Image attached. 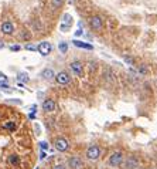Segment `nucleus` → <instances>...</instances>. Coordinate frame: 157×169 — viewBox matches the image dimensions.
Masks as SVG:
<instances>
[{"label":"nucleus","mask_w":157,"mask_h":169,"mask_svg":"<svg viewBox=\"0 0 157 169\" xmlns=\"http://www.w3.org/2000/svg\"><path fill=\"white\" fill-rule=\"evenodd\" d=\"M109 166H112V168H116V166H120L122 162H123V153L120 152V151H116L113 152L110 156H109Z\"/></svg>","instance_id":"obj_1"},{"label":"nucleus","mask_w":157,"mask_h":169,"mask_svg":"<svg viewBox=\"0 0 157 169\" xmlns=\"http://www.w3.org/2000/svg\"><path fill=\"white\" fill-rule=\"evenodd\" d=\"M85 155H87V158L89 159V161H96V159H99V156H101V149H99L98 145H91V147H88Z\"/></svg>","instance_id":"obj_2"},{"label":"nucleus","mask_w":157,"mask_h":169,"mask_svg":"<svg viewBox=\"0 0 157 169\" xmlns=\"http://www.w3.org/2000/svg\"><path fill=\"white\" fill-rule=\"evenodd\" d=\"M54 147L57 151H60V152H65L67 149H68V147H70V144H68V141L65 139V138H57L54 142Z\"/></svg>","instance_id":"obj_3"},{"label":"nucleus","mask_w":157,"mask_h":169,"mask_svg":"<svg viewBox=\"0 0 157 169\" xmlns=\"http://www.w3.org/2000/svg\"><path fill=\"white\" fill-rule=\"evenodd\" d=\"M55 81L61 84V85H65V84H68L71 81V77L67 71H61L58 74H55Z\"/></svg>","instance_id":"obj_4"},{"label":"nucleus","mask_w":157,"mask_h":169,"mask_svg":"<svg viewBox=\"0 0 157 169\" xmlns=\"http://www.w3.org/2000/svg\"><path fill=\"white\" fill-rule=\"evenodd\" d=\"M68 168L70 169H82L84 164H82V159L78 156H72L68 159Z\"/></svg>","instance_id":"obj_5"},{"label":"nucleus","mask_w":157,"mask_h":169,"mask_svg":"<svg viewBox=\"0 0 157 169\" xmlns=\"http://www.w3.org/2000/svg\"><path fill=\"white\" fill-rule=\"evenodd\" d=\"M51 49H53V47H51V44H50L48 41H41L37 47L38 53L41 55H48L50 53H51Z\"/></svg>","instance_id":"obj_6"},{"label":"nucleus","mask_w":157,"mask_h":169,"mask_svg":"<svg viewBox=\"0 0 157 169\" xmlns=\"http://www.w3.org/2000/svg\"><path fill=\"white\" fill-rule=\"evenodd\" d=\"M71 70H72V73L75 74V76L78 77H82V73H84V66H82L81 61H72L70 64Z\"/></svg>","instance_id":"obj_7"},{"label":"nucleus","mask_w":157,"mask_h":169,"mask_svg":"<svg viewBox=\"0 0 157 169\" xmlns=\"http://www.w3.org/2000/svg\"><path fill=\"white\" fill-rule=\"evenodd\" d=\"M89 24H91V27H92L93 30H101L102 26H103L101 16H92L91 17V20H89Z\"/></svg>","instance_id":"obj_8"},{"label":"nucleus","mask_w":157,"mask_h":169,"mask_svg":"<svg viewBox=\"0 0 157 169\" xmlns=\"http://www.w3.org/2000/svg\"><path fill=\"white\" fill-rule=\"evenodd\" d=\"M55 108H57V104H55L54 99L47 98L43 102V109L44 111H47V112H53V111H55Z\"/></svg>","instance_id":"obj_9"},{"label":"nucleus","mask_w":157,"mask_h":169,"mask_svg":"<svg viewBox=\"0 0 157 169\" xmlns=\"http://www.w3.org/2000/svg\"><path fill=\"white\" fill-rule=\"evenodd\" d=\"M123 165H125V166H123L125 169H136L139 166V161H137V158H135V156H130V158H127V161H126Z\"/></svg>","instance_id":"obj_10"},{"label":"nucleus","mask_w":157,"mask_h":169,"mask_svg":"<svg viewBox=\"0 0 157 169\" xmlns=\"http://www.w3.org/2000/svg\"><path fill=\"white\" fill-rule=\"evenodd\" d=\"M7 162H9V165H10V166L16 168V166H19V165H20V156H19L17 153H11L10 156H9V159H7Z\"/></svg>","instance_id":"obj_11"},{"label":"nucleus","mask_w":157,"mask_h":169,"mask_svg":"<svg viewBox=\"0 0 157 169\" xmlns=\"http://www.w3.org/2000/svg\"><path fill=\"white\" fill-rule=\"evenodd\" d=\"M13 31H14V26H13L10 22H4L3 24H1V33L11 34Z\"/></svg>","instance_id":"obj_12"},{"label":"nucleus","mask_w":157,"mask_h":169,"mask_svg":"<svg viewBox=\"0 0 157 169\" xmlns=\"http://www.w3.org/2000/svg\"><path fill=\"white\" fill-rule=\"evenodd\" d=\"M72 43H74V46H76V47H79V49H85V50H93V46H92V44L84 43V41H79V40H74Z\"/></svg>","instance_id":"obj_13"},{"label":"nucleus","mask_w":157,"mask_h":169,"mask_svg":"<svg viewBox=\"0 0 157 169\" xmlns=\"http://www.w3.org/2000/svg\"><path fill=\"white\" fill-rule=\"evenodd\" d=\"M41 76H43L44 80H53V78L55 77V74H54V71L51 70V68H45V70L41 73Z\"/></svg>","instance_id":"obj_14"},{"label":"nucleus","mask_w":157,"mask_h":169,"mask_svg":"<svg viewBox=\"0 0 157 169\" xmlns=\"http://www.w3.org/2000/svg\"><path fill=\"white\" fill-rule=\"evenodd\" d=\"M3 128L7 129L9 132H14V131H16V128H17V125H16V122H14V121H7L4 125H3Z\"/></svg>","instance_id":"obj_15"},{"label":"nucleus","mask_w":157,"mask_h":169,"mask_svg":"<svg viewBox=\"0 0 157 169\" xmlns=\"http://www.w3.org/2000/svg\"><path fill=\"white\" fill-rule=\"evenodd\" d=\"M17 80H19V82H20V84H23V82H27L30 78H28V76L26 74V73H20V74L17 76Z\"/></svg>","instance_id":"obj_16"},{"label":"nucleus","mask_w":157,"mask_h":169,"mask_svg":"<svg viewBox=\"0 0 157 169\" xmlns=\"http://www.w3.org/2000/svg\"><path fill=\"white\" fill-rule=\"evenodd\" d=\"M62 22H64L62 24H65V26H70V27H71V24H72V17L67 13V14H64V17H62Z\"/></svg>","instance_id":"obj_17"},{"label":"nucleus","mask_w":157,"mask_h":169,"mask_svg":"<svg viewBox=\"0 0 157 169\" xmlns=\"http://www.w3.org/2000/svg\"><path fill=\"white\" fill-rule=\"evenodd\" d=\"M58 49H60V51L62 53V54H65V53L68 51V44L65 43V41H61L60 46H58Z\"/></svg>","instance_id":"obj_18"},{"label":"nucleus","mask_w":157,"mask_h":169,"mask_svg":"<svg viewBox=\"0 0 157 169\" xmlns=\"http://www.w3.org/2000/svg\"><path fill=\"white\" fill-rule=\"evenodd\" d=\"M62 3H64V0H51V4H53V7H54V9H58V7H61V6H62Z\"/></svg>","instance_id":"obj_19"},{"label":"nucleus","mask_w":157,"mask_h":169,"mask_svg":"<svg viewBox=\"0 0 157 169\" xmlns=\"http://www.w3.org/2000/svg\"><path fill=\"white\" fill-rule=\"evenodd\" d=\"M147 71H149V70H147V66H146V64H141V66L139 67V74H141V76H146Z\"/></svg>","instance_id":"obj_20"},{"label":"nucleus","mask_w":157,"mask_h":169,"mask_svg":"<svg viewBox=\"0 0 157 169\" xmlns=\"http://www.w3.org/2000/svg\"><path fill=\"white\" fill-rule=\"evenodd\" d=\"M3 84H7V76L0 74V85H3Z\"/></svg>","instance_id":"obj_21"},{"label":"nucleus","mask_w":157,"mask_h":169,"mask_svg":"<svg viewBox=\"0 0 157 169\" xmlns=\"http://www.w3.org/2000/svg\"><path fill=\"white\" fill-rule=\"evenodd\" d=\"M26 50H28V51H36L37 47H36V46H33V44H27V46H26Z\"/></svg>","instance_id":"obj_22"},{"label":"nucleus","mask_w":157,"mask_h":169,"mask_svg":"<svg viewBox=\"0 0 157 169\" xmlns=\"http://www.w3.org/2000/svg\"><path fill=\"white\" fill-rule=\"evenodd\" d=\"M40 148H41V151H45V149H47V148H48V144H47V142H40Z\"/></svg>","instance_id":"obj_23"},{"label":"nucleus","mask_w":157,"mask_h":169,"mask_svg":"<svg viewBox=\"0 0 157 169\" xmlns=\"http://www.w3.org/2000/svg\"><path fill=\"white\" fill-rule=\"evenodd\" d=\"M21 49V47H20V46H11L10 47V50L11 51H19V50Z\"/></svg>","instance_id":"obj_24"},{"label":"nucleus","mask_w":157,"mask_h":169,"mask_svg":"<svg viewBox=\"0 0 157 169\" xmlns=\"http://www.w3.org/2000/svg\"><path fill=\"white\" fill-rule=\"evenodd\" d=\"M70 26H65V24H61V31H68Z\"/></svg>","instance_id":"obj_25"},{"label":"nucleus","mask_w":157,"mask_h":169,"mask_svg":"<svg viewBox=\"0 0 157 169\" xmlns=\"http://www.w3.org/2000/svg\"><path fill=\"white\" fill-rule=\"evenodd\" d=\"M45 156H47V153H45V151H41V152H40V159L43 161V159L45 158Z\"/></svg>","instance_id":"obj_26"},{"label":"nucleus","mask_w":157,"mask_h":169,"mask_svg":"<svg viewBox=\"0 0 157 169\" xmlns=\"http://www.w3.org/2000/svg\"><path fill=\"white\" fill-rule=\"evenodd\" d=\"M53 169H67V168H65L64 165H55V166H54Z\"/></svg>","instance_id":"obj_27"},{"label":"nucleus","mask_w":157,"mask_h":169,"mask_svg":"<svg viewBox=\"0 0 157 169\" xmlns=\"http://www.w3.org/2000/svg\"><path fill=\"white\" fill-rule=\"evenodd\" d=\"M125 60L127 61V63H130V64H133V60H132L130 57H125Z\"/></svg>","instance_id":"obj_28"},{"label":"nucleus","mask_w":157,"mask_h":169,"mask_svg":"<svg viewBox=\"0 0 157 169\" xmlns=\"http://www.w3.org/2000/svg\"><path fill=\"white\" fill-rule=\"evenodd\" d=\"M28 118H30V120H34V118H36V114H33L31 112V114L28 115Z\"/></svg>","instance_id":"obj_29"},{"label":"nucleus","mask_w":157,"mask_h":169,"mask_svg":"<svg viewBox=\"0 0 157 169\" xmlns=\"http://www.w3.org/2000/svg\"><path fill=\"white\" fill-rule=\"evenodd\" d=\"M81 34H82V30H78V31L75 33V36H81Z\"/></svg>","instance_id":"obj_30"},{"label":"nucleus","mask_w":157,"mask_h":169,"mask_svg":"<svg viewBox=\"0 0 157 169\" xmlns=\"http://www.w3.org/2000/svg\"><path fill=\"white\" fill-rule=\"evenodd\" d=\"M1 47H3V43H0V49H1Z\"/></svg>","instance_id":"obj_31"}]
</instances>
